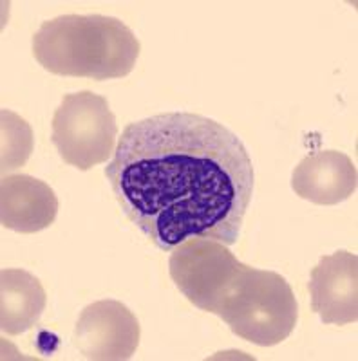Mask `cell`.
Masks as SVG:
<instances>
[{
	"label": "cell",
	"mask_w": 358,
	"mask_h": 361,
	"mask_svg": "<svg viewBox=\"0 0 358 361\" xmlns=\"http://www.w3.org/2000/svg\"><path fill=\"white\" fill-rule=\"evenodd\" d=\"M103 173L129 221L161 251L193 237L237 243L256 183L241 137L192 112L129 123Z\"/></svg>",
	"instance_id": "6da1fadb"
},
{
	"label": "cell",
	"mask_w": 358,
	"mask_h": 361,
	"mask_svg": "<svg viewBox=\"0 0 358 361\" xmlns=\"http://www.w3.org/2000/svg\"><path fill=\"white\" fill-rule=\"evenodd\" d=\"M140 51L132 29L105 15H62L42 22L33 37V54L44 69L98 82L131 74Z\"/></svg>",
	"instance_id": "7a4b0ae2"
},
{
	"label": "cell",
	"mask_w": 358,
	"mask_h": 361,
	"mask_svg": "<svg viewBox=\"0 0 358 361\" xmlns=\"http://www.w3.org/2000/svg\"><path fill=\"white\" fill-rule=\"evenodd\" d=\"M210 312L241 340L273 347L295 331L299 304L285 276L241 264L222 286Z\"/></svg>",
	"instance_id": "3957f363"
},
{
	"label": "cell",
	"mask_w": 358,
	"mask_h": 361,
	"mask_svg": "<svg viewBox=\"0 0 358 361\" xmlns=\"http://www.w3.org/2000/svg\"><path fill=\"white\" fill-rule=\"evenodd\" d=\"M53 141L64 163L82 170L107 163L116 150L118 123L107 99L91 90L64 96L53 116Z\"/></svg>",
	"instance_id": "277c9868"
},
{
	"label": "cell",
	"mask_w": 358,
	"mask_h": 361,
	"mask_svg": "<svg viewBox=\"0 0 358 361\" xmlns=\"http://www.w3.org/2000/svg\"><path fill=\"white\" fill-rule=\"evenodd\" d=\"M241 262L227 244L214 238L193 237L170 251L169 273L176 288L190 304L210 312L222 286Z\"/></svg>",
	"instance_id": "5b68a950"
},
{
	"label": "cell",
	"mask_w": 358,
	"mask_h": 361,
	"mask_svg": "<svg viewBox=\"0 0 358 361\" xmlns=\"http://www.w3.org/2000/svg\"><path fill=\"white\" fill-rule=\"evenodd\" d=\"M141 329L134 312L118 300L87 305L74 327L73 343L85 360H131L140 345Z\"/></svg>",
	"instance_id": "8992f818"
},
{
	"label": "cell",
	"mask_w": 358,
	"mask_h": 361,
	"mask_svg": "<svg viewBox=\"0 0 358 361\" xmlns=\"http://www.w3.org/2000/svg\"><path fill=\"white\" fill-rule=\"evenodd\" d=\"M311 309L324 325H347L358 320V257L350 251L324 255L311 269Z\"/></svg>",
	"instance_id": "52a82bcc"
},
{
	"label": "cell",
	"mask_w": 358,
	"mask_h": 361,
	"mask_svg": "<svg viewBox=\"0 0 358 361\" xmlns=\"http://www.w3.org/2000/svg\"><path fill=\"white\" fill-rule=\"evenodd\" d=\"M357 166L338 150H321L304 157L292 176L295 195L321 206L344 202L357 192Z\"/></svg>",
	"instance_id": "ba28073f"
},
{
	"label": "cell",
	"mask_w": 358,
	"mask_h": 361,
	"mask_svg": "<svg viewBox=\"0 0 358 361\" xmlns=\"http://www.w3.org/2000/svg\"><path fill=\"white\" fill-rule=\"evenodd\" d=\"M60 208L56 193L33 176H2L0 224L17 233H37L54 222Z\"/></svg>",
	"instance_id": "9c48e42d"
},
{
	"label": "cell",
	"mask_w": 358,
	"mask_h": 361,
	"mask_svg": "<svg viewBox=\"0 0 358 361\" xmlns=\"http://www.w3.org/2000/svg\"><path fill=\"white\" fill-rule=\"evenodd\" d=\"M47 305L40 280L24 269H2L0 273V329L18 336L33 329Z\"/></svg>",
	"instance_id": "30bf717a"
},
{
	"label": "cell",
	"mask_w": 358,
	"mask_h": 361,
	"mask_svg": "<svg viewBox=\"0 0 358 361\" xmlns=\"http://www.w3.org/2000/svg\"><path fill=\"white\" fill-rule=\"evenodd\" d=\"M33 152V130L25 119L2 109V176L24 166Z\"/></svg>",
	"instance_id": "8fae6325"
}]
</instances>
